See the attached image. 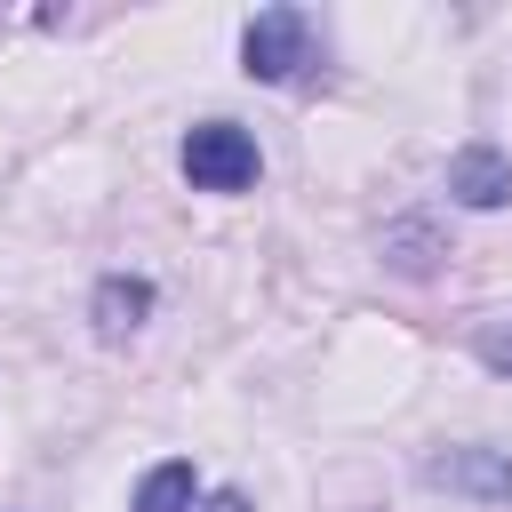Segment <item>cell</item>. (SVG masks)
<instances>
[{"mask_svg": "<svg viewBox=\"0 0 512 512\" xmlns=\"http://www.w3.org/2000/svg\"><path fill=\"white\" fill-rule=\"evenodd\" d=\"M240 64L256 80H296L312 64V16L304 8H256L240 32Z\"/></svg>", "mask_w": 512, "mask_h": 512, "instance_id": "cell-1", "label": "cell"}, {"mask_svg": "<svg viewBox=\"0 0 512 512\" xmlns=\"http://www.w3.org/2000/svg\"><path fill=\"white\" fill-rule=\"evenodd\" d=\"M184 176H192L200 192H248V184H256V144H248V128L200 120V128L184 136Z\"/></svg>", "mask_w": 512, "mask_h": 512, "instance_id": "cell-2", "label": "cell"}, {"mask_svg": "<svg viewBox=\"0 0 512 512\" xmlns=\"http://www.w3.org/2000/svg\"><path fill=\"white\" fill-rule=\"evenodd\" d=\"M424 480L448 496H472V504H512V456L504 448H448L424 464Z\"/></svg>", "mask_w": 512, "mask_h": 512, "instance_id": "cell-3", "label": "cell"}, {"mask_svg": "<svg viewBox=\"0 0 512 512\" xmlns=\"http://www.w3.org/2000/svg\"><path fill=\"white\" fill-rule=\"evenodd\" d=\"M448 200H464V208H504V200H512V160H504L496 144H464V152L448 160Z\"/></svg>", "mask_w": 512, "mask_h": 512, "instance_id": "cell-4", "label": "cell"}, {"mask_svg": "<svg viewBox=\"0 0 512 512\" xmlns=\"http://www.w3.org/2000/svg\"><path fill=\"white\" fill-rule=\"evenodd\" d=\"M144 312H152V280L112 272V280L96 288V336H128V328H144Z\"/></svg>", "mask_w": 512, "mask_h": 512, "instance_id": "cell-5", "label": "cell"}, {"mask_svg": "<svg viewBox=\"0 0 512 512\" xmlns=\"http://www.w3.org/2000/svg\"><path fill=\"white\" fill-rule=\"evenodd\" d=\"M128 512H192V464H184V456H176V464H152Z\"/></svg>", "mask_w": 512, "mask_h": 512, "instance_id": "cell-6", "label": "cell"}, {"mask_svg": "<svg viewBox=\"0 0 512 512\" xmlns=\"http://www.w3.org/2000/svg\"><path fill=\"white\" fill-rule=\"evenodd\" d=\"M480 360H488L496 376H512V328H504V320H488V328H480Z\"/></svg>", "mask_w": 512, "mask_h": 512, "instance_id": "cell-7", "label": "cell"}, {"mask_svg": "<svg viewBox=\"0 0 512 512\" xmlns=\"http://www.w3.org/2000/svg\"><path fill=\"white\" fill-rule=\"evenodd\" d=\"M200 512H248V496H232V488H224V496H208Z\"/></svg>", "mask_w": 512, "mask_h": 512, "instance_id": "cell-8", "label": "cell"}]
</instances>
